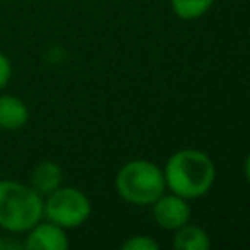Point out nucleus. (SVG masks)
I'll return each mask as SVG.
<instances>
[{
    "label": "nucleus",
    "instance_id": "nucleus-1",
    "mask_svg": "<svg viewBox=\"0 0 250 250\" xmlns=\"http://www.w3.org/2000/svg\"><path fill=\"white\" fill-rule=\"evenodd\" d=\"M162 172L166 188L188 201L205 195L213 188L217 176L211 156L197 148H182L174 152L166 160Z\"/></svg>",
    "mask_w": 250,
    "mask_h": 250
},
{
    "label": "nucleus",
    "instance_id": "nucleus-2",
    "mask_svg": "<svg viewBox=\"0 0 250 250\" xmlns=\"http://www.w3.org/2000/svg\"><path fill=\"white\" fill-rule=\"evenodd\" d=\"M43 219V195L29 184L0 180V229L6 232H27Z\"/></svg>",
    "mask_w": 250,
    "mask_h": 250
},
{
    "label": "nucleus",
    "instance_id": "nucleus-3",
    "mask_svg": "<svg viewBox=\"0 0 250 250\" xmlns=\"http://www.w3.org/2000/svg\"><path fill=\"white\" fill-rule=\"evenodd\" d=\"M115 189L131 205H152L166 189L164 172L150 160H131L119 168Z\"/></svg>",
    "mask_w": 250,
    "mask_h": 250
},
{
    "label": "nucleus",
    "instance_id": "nucleus-4",
    "mask_svg": "<svg viewBox=\"0 0 250 250\" xmlns=\"http://www.w3.org/2000/svg\"><path fill=\"white\" fill-rule=\"evenodd\" d=\"M92 203L88 195L72 186H61L43 197V219L62 229H76L88 221Z\"/></svg>",
    "mask_w": 250,
    "mask_h": 250
},
{
    "label": "nucleus",
    "instance_id": "nucleus-5",
    "mask_svg": "<svg viewBox=\"0 0 250 250\" xmlns=\"http://www.w3.org/2000/svg\"><path fill=\"white\" fill-rule=\"evenodd\" d=\"M152 217H154L156 225L162 227L164 230H178L180 227L189 223L191 209H189L188 199H184L176 193H170V195L162 193L152 203Z\"/></svg>",
    "mask_w": 250,
    "mask_h": 250
},
{
    "label": "nucleus",
    "instance_id": "nucleus-6",
    "mask_svg": "<svg viewBox=\"0 0 250 250\" xmlns=\"http://www.w3.org/2000/svg\"><path fill=\"white\" fill-rule=\"evenodd\" d=\"M21 244L27 250H66L70 240L66 229L41 219L25 232V240Z\"/></svg>",
    "mask_w": 250,
    "mask_h": 250
},
{
    "label": "nucleus",
    "instance_id": "nucleus-7",
    "mask_svg": "<svg viewBox=\"0 0 250 250\" xmlns=\"http://www.w3.org/2000/svg\"><path fill=\"white\" fill-rule=\"evenodd\" d=\"M29 121L27 104L12 94H0V129L2 131H18L25 127Z\"/></svg>",
    "mask_w": 250,
    "mask_h": 250
},
{
    "label": "nucleus",
    "instance_id": "nucleus-8",
    "mask_svg": "<svg viewBox=\"0 0 250 250\" xmlns=\"http://www.w3.org/2000/svg\"><path fill=\"white\" fill-rule=\"evenodd\" d=\"M29 186L43 197L62 186V168L53 160L39 162L29 176Z\"/></svg>",
    "mask_w": 250,
    "mask_h": 250
},
{
    "label": "nucleus",
    "instance_id": "nucleus-9",
    "mask_svg": "<svg viewBox=\"0 0 250 250\" xmlns=\"http://www.w3.org/2000/svg\"><path fill=\"white\" fill-rule=\"evenodd\" d=\"M174 232L176 234H174L172 244L176 250H209L211 248V238H209L207 230L197 225L186 223L184 227H180Z\"/></svg>",
    "mask_w": 250,
    "mask_h": 250
},
{
    "label": "nucleus",
    "instance_id": "nucleus-10",
    "mask_svg": "<svg viewBox=\"0 0 250 250\" xmlns=\"http://www.w3.org/2000/svg\"><path fill=\"white\" fill-rule=\"evenodd\" d=\"M170 4L180 20H197L209 12L215 0H170Z\"/></svg>",
    "mask_w": 250,
    "mask_h": 250
},
{
    "label": "nucleus",
    "instance_id": "nucleus-11",
    "mask_svg": "<svg viewBox=\"0 0 250 250\" xmlns=\"http://www.w3.org/2000/svg\"><path fill=\"white\" fill-rule=\"evenodd\" d=\"M123 250H158L160 244L150 238V236H141V234H135L131 238H127L123 244H121Z\"/></svg>",
    "mask_w": 250,
    "mask_h": 250
},
{
    "label": "nucleus",
    "instance_id": "nucleus-12",
    "mask_svg": "<svg viewBox=\"0 0 250 250\" xmlns=\"http://www.w3.org/2000/svg\"><path fill=\"white\" fill-rule=\"evenodd\" d=\"M10 78H12V62L0 51V90H4V86L10 82Z\"/></svg>",
    "mask_w": 250,
    "mask_h": 250
},
{
    "label": "nucleus",
    "instance_id": "nucleus-13",
    "mask_svg": "<svg viewBox=\"0 0 250 250\" xmlns=\"http://www.w3.org/2000/svg\"><path fill=\"white\" fill-rule=\"evenodd\" d=\"M0 248H4V250H8V248H23V244H18V242H14V240L2 238V240H0Z\"/></svg>",
    "mask_w": 250,
    "mask_h": 250
},
{
    "label": "nucleus",
    "instance_id": "nucleus-14",
    "mask_svg": "<svg viewBox=\"0 0 250 250\" xmlns=\"http://www.w3.org/2000/svg\"><path fill=\"white\" fill-rule=\"evenodd\" d=\"M244 178H246L248 184H250V152H248V156L244 158Z\"/></svg>",
    "mask_w": 250,
    "mask_h": 250
}]
</instances>
